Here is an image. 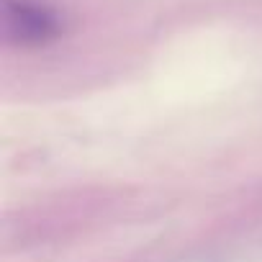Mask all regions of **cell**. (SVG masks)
I'll list each match as a JSON object with an SVG mask.
<instances>
[{"instance_id":"obj_1","label":"cell","mask_w":262,"mask_h":262,"mask_svg":"<svg viewBox=\"0 0 262 262\" xmlns=\"http://www.w3.org/2000/svg\"><path fill=\"white\" fill-rule=\"evenodd\" d=\"M3 29L16 44L36 47L59 34V18L34 0H3Z\"/></svg>"}]
</instances>
